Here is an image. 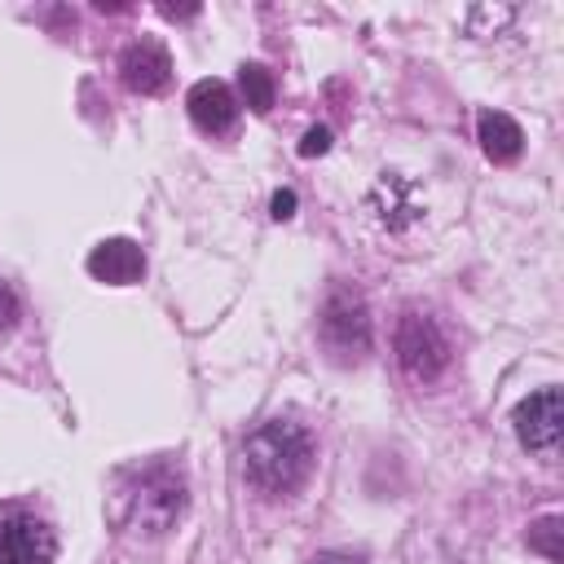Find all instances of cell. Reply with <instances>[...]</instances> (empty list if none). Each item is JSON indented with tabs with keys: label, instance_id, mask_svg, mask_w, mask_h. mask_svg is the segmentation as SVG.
<instances>
[{
	"label": "cell",
	"instance_id": "cell-1",
	"mask_svg": "<svg viewBox=\"0 0 564 564\" xmlns=\"http://www.w3.org/2000/svg\"><path fill=\"white\" fill-rule=\"evenodd\" d=\"M185 511V471L172 458L123 467L110 489V520L141 538H163Z\"/></svg>",
	"mask_w": 564,
	"mask_h": 564
},
{
	"label": "cell",
	"instance_id": "cell-2",
	"mask_svg": "<svg viewBox=\"0 0 564 564\" xmlns=\"http://www.w3.org/2000/svg\"><path fill=\"white\" fill-rule=\"evenodd\" d=\"M313 458H317V445H313L308 427L295 419H269L242 445L247 485L264 498H291L308 480Z\"/></svg>",
	"mask_w": 564,
	"mask_h": 564
},
{
	"label": "cell",
	"instance_id": "cell-3",
	"mask_svg": "<svg viewBox=\"0 0 564 564\" xmlns=\"http://www.w3.org/2000/svg\"><path fill=\"white\" fill-rule=\"evenodd\" d=\"M317 339L335 366H357L370 352V308L352 286H335L317 308Z\"/></svg>",
	"mask_w": 564,
	"mask_h": 564
},
{
	"label": "cell",
	"instance_id": "cell-4",
	"mask_svg": "<svg viewBox=\"0 0 564 564\" xmlns=\"http://www.w3.org/2000/svg\"><path fill=\"white\" fill-rule=\"evenodd\" d=\"M397 361H401L405 379H414V383L441 379V370L449 366V339H445V330L436 326V317L410 308V313L397 322Z\"/></svg>",
	"mask_w": 564,
	"mask_h": 564
},
{
	"label": "cell",
	"instance_id": "cell-5",
	"mask_svg": "<svg viewBox=\"0 0 564 564\" xmlns=\"http://www.w3.org/2000/svg\"><path fill=\"white\" fill-rule=\"evenodd\" d=\"M57 538L26 507H0V564H53Z\"/></svg>",
	"mask_w": 564,
	"mask_h": 564
},
{
	"label": "cell",
	"instance_id": "cell-6",
	"mask_svg": "<svg viewBox=\"0 0 564 564\" xmlns=\"http://www.w3.org/2000/svg\"><path fill=\"white\" fill-rule=\"evenodd\" d=\"M516 423V436L524 449H538V454H551L560 445V432H564V397L560 388H542L533 397H524L511 414Z\"/></svg>",
	"mask_w": 564,
	"mask_h": 564
},
{
	"label": "cell",
	"instance_id": "cell-7",
	"mask_svg": "<svg viewBox=\"0 0 564 564\" xmlns=\"http://www.w3.org/2000/svg\"><path fill=\"white\" fill-rule=\"evenodd\" d=\"M366 212L388 229V234H401L410 229L419 216H423V198H419V185L405 181L401 172H383L370 194H366Z\"/></svg>",
	"mask_w": 564,
	"mask_h": 564
},
{
	"label": "cell",
	"instance_id": "cell-8",
	"mask_svg": "<svg viewBox=\"0 0 564 564\" xmlns=\"http://www.w3.org/2000/svg\"><path fill=\"white\" fill-rule=\"evenodd\" d=\"M119 79H123L132 93H141V97L163 93L167 79H172V57H167V48H163L159 40H137V44H128L123 57H119Z\"/></svg>",
	"mask_w": 564,
	"mask_h": 564
},
{
	"label": "cell",
	"instance_id": "cell-9",
	"mask_svg": "<svg viewBox=\"0 0 564 564\" xmlns=\"http://www.w3.org/2000/svg\"><path fill=\"white\" fill-rule=\"evenodd\" d=\"M185 110H189L194 128L198 132H212V137H225L238 123V97L229 93L225 79H198L185 93Z\"/></svg>",
	"mask_w": 564,
	"mask_h": 564
},
{
	"label": "cell",
	"instance_id": "cell-10",
	"mask_svg": "<svg viewBox=\"0 0 564 564\" xmlns=\"http://www.w3.org/2000/svg\"><path fill=\"white\" fill-rule=\"evenodd\" d=\"M88 273L106 286H132L145 278V256L132 238H106L88 251Z\"/></svg>",
	"mask_w": 564,
	"mask_h": 564
},
{
	"label": "cell",
	"instance_id": "cell-11",
	"mask_svg": "<svg viewBox=\"0 0 564 564\" xmlns=\"http://www.w3.org/2000/svg\"><path fill=\"white\" fill-rule=\"evenodd\" d=\"M476 137H480V150L494 159V163H516L520 150H524V132L511 115L502 110H480L476 115Z\"/></svg>",
	"mask_w": 564,
	"mask_h": 564
},
{
	"label": "cell",
	"instance_id": "cell-12",
	"mask_svg": "<svg viewBox=\"0 0 564 564\" xmlns=\"http://www.w3.org/2000/svg\"><path fill=\"white\" fill-rule=\"evenodd\" d=\"M238 88H242V101H247V110H256V115L273 110L278 84H273L269 66H260V62H247V66L238 70Z\"/></svg>",
	"mask_w": 564,
	"mask_h": 564
},
{
	"label": "cell",
	"instance_id": "cell-13",
	"mask_svg": "<svg viewBox=\"0 0 564 564\" xmlns=\"http://www.w3.org/2000/svg\"><path fill=\"white\" fill-rule=\"evenodd\" d=\"M529 546H533L542 560L560 564V560H564V520H560V516H538V520L529 524Z\"/></svg>",
	"mask_w": 564,
	"mask_h": 564
},
{
	"label": "cell",
	"instance_id": "cell-14",
	"mask_svg": "<svg viewBox=\"0 0 564 564\" xmlns=\"http://www.w3.org/2000/svg\"><path fill=\"white\" fill-rule=\"evenodd\" d=\"M18 317H22V304H18L13 286H9V282H0V335H4V330H13V326H18Z\"/></svg>",
	"mask_w": 564,
	"mask_h": 564
},
{
	"label": "cell",
	"instance_id": "cell-15",
	"mask_svg": "<svg viewBox=\"0 0 564 564\" xmlns=\"http://www.w3.org/2000/svg\"><path fill=\"white\" fill-rule=\"evenodd\" d=\"M330 150V128H308L304 137H300V154L304 159H317V154H326Z\"/></svg>",
	"mask_w": 564,
	"mask_h": 564
},
{
	"label": "cell",
	"instance_id": "cell-16",
	"mask_svg": "<svg viewBox=\"0 0 564 564\" xmlns=\"http://www.w3.org/2000/svg\"><path fill=\"white\" fill-rule=\"evenodd\" d=\"M269 212H273V220H291L295 216V194L291 189H278L273 203H269Z\"/></svg>",
	"mask_w": 564,
	"mask_h": 564
},
{
	"label": "cell",
	"instance_id": "cell-17",
	"mask_svg": "<svg viewBox=\"0 0 564 564\" xmlns=\"http://www.w3.org/2000/svg\"><path fill=\"white\" fill-rule=\"evenodd\" d=\"M308 564H361V560L348 555V551H322V555H313Z\"/></svg>",
	"mask_w": 564,
	"mask_h": 564
}]
</instances>
